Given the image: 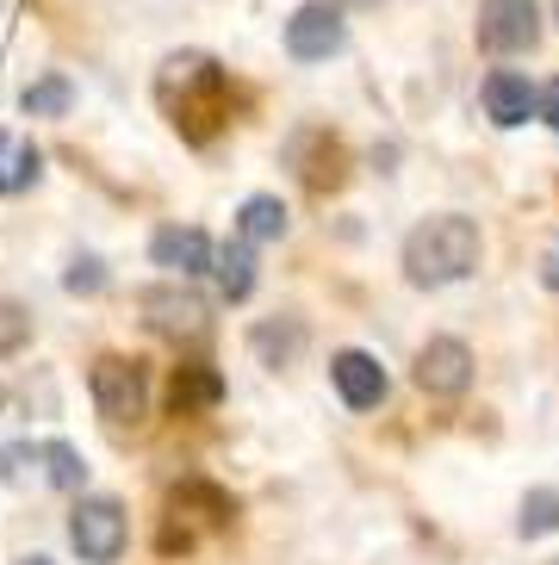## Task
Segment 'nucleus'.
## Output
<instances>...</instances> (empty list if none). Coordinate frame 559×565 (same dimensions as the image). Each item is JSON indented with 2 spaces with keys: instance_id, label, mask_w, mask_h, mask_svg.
Masks as SVG:
<instances>
[{
  "instance_id": "1",
  "label": "nucleus",
  "mask_w": 559,
  "mask_h": 565,
  "mask_svg": "<svg viewBox=\"0 0 559 565\" xmlns=\"http://www.w3.org/2000/svg\"><path fill=\"white\" fill-rule=\"evenodd\" d=\"M156 100H162L168 125L187 137V143H212L224 113H231V87H224V68L199 51L168 56L162 75H156Z\"/></svg>"
},
{
  "instance_id": "2",
  "label": "nucleus",
  "mask_w": 559,
  "mask_h": 565,
  "mask_svg": "<svg viewBox=\"0 0 559 565\" xmlns=\"http://www.w3.org/2000/svg\"><path fill=\"white\" fill-rule=\"evenodd\" d=\"M478 255H485V236H478L473 217H461V212L423 217L404 236V280L411 286H454L478 267Z\"/></svg>"
},
{
  "instance_id": "3",
  "label": "nucleus",
  "mask_w": 559,
  "mask_h": 565,
  "mask_svg": "<svg viewBox=\"0 0 559 565\" xmlns=\"http://www.w3.org/2000/svg\"><path fill=\"white\" fill-rule=\"evenodd\" d=\"M87 392H94V411L113 429H137L149 416V366L131 361V354H99L87 366Z\"/></svg>"
},
{
  "instance_id": "4",
  "label": "nucleus",
  "mask_w": 559,
  "mask_h": 565,
  "mask_svg": "<svg viewBox=\"0 0 559 565\" xmlns=\"http://www.w3.org/2000/svg\"><path fill=\"white\" fill-rule=\"evenodd\" d=\"M68 547L82 553V565H118L131 547V515L118 498H82L68 510Z\"/></svg>"
},
{
  "instance_id": "5",
  "label": "nucleus",
  "mask_w": 559,
  "mask_h": 565,
  "mask_svg": "<svg viewBox=\"0 0 559 565\" xmlns=\"http://www.w3.org/2000/svg\"><path fill=\"white\" fill-rule=\"evenodd\" d=\"M137 311H144V323L156 335H168V342H199V335L212 330V305L199 299L187 280H156L137 292Z\"/></svg>"
},
{
  "instance_id": "6",
  "label": "nucleus",
  "mask_w": 559,
  "mask_h": 565,
  "mask_svg": "<svg viewBox=\"0 0 559 565\" xmlns=\"http://www.w3.org/2000/svg\"><path fill=\"white\" fill-rule=\"evenodd\" d=\"M478 51L492 56H523L541 44V0H478Z\"/></svg>"
},
{
  "instance_id": "7",
  "label": "nucleus",
  "mask_w": 559,
  "mask_h": 565,
  "mask_svg": "<svg viewBox=\"0 0 559 565\" xmlns=\"http://www.w3.org/2000/svg\"><path fill=\"white\" fill-rule=\"evenodd\" d=\"M348 44V19L336 0H305L293 19H286V56L293 63H329V56Z\"/></svg>"
},
{
  "instance_id": "8",
  "label": "nucleus",
  "mask_w": 559,
  "mask_h": 565,
  "mask_svg": "<svg viewBox=\"0 0 559 565\" xmlns=\"http://www.w3.org/2000/svg\"><path fill=\"white\" fill-rule=\"evenodd\" d=\"M416 385H423L429 398H461L466 385H473V349H466L461 335H429L423 349H416Z\"/></svg>"
},
{
  "instance_id": "9",
  "label": "nucleus",
  "mask_w": 559,
  "mask_h": 565,
  "mask_svg": "<svg viewBox=\"0 0 559 565\" xmlns=\"http://www.w3.org/2000/svg\"><path fill=\"white\" fill-rule=\"evenodd\" d=\"M329 385H336V398H342L348 411H379L386 392H392L386 366H379L367 349H336L329 354Z\"/></svg>"
},
{
  "instance_id": "10",
  "label": "nucleus",
  "mask_w": 559,
  "mask_h": 565,
  "mask_svg": "<svg viewBox=\"0 0 559 565\" xmlns=\"http://www.w3.org/2000/svg\"><path fill=\"white\" fill-rule=\"evenodd\" d=\"M149 262L168 267V280H199V274H212L218 249H212V236L193 231V224H162L149 236Z\"/></svg>"
},
{
  "instance_id": "11",
  "label": "nucleus",
  "mask_w": 559,
  "mask_h": 565,
  "mask_svg": "<svg viewBox=\"0 0 559 565\" xmlns=\"http://www.w3.org/2000/svg\"><path fill=\"white\" fill-rule=\"evenodd\" d=\"M478 94H485L492 125H504V131H516V125H528V118L541 113V94H535V87H528V75H516V68H492Z\"/></svg>"
},
{
  "instance_id": "12",
  "label": "nucleus",
  "mask_w": 559,
  "mask_h": 565,
  "mask_svg": "<svg viewBox=\"0 0 559 565\" xmlns=\"http://www.w3.org/2000/svg\"><path fill=\"white\" fill-rule=\"evenodd\" d=\"M249 349L262 354V366H293L298 354H305V323L298 317H267V323H255L249 330Z\"/></svg>"
},
{
  "instance_id": "13",
  "label": "nucleus",
  "mask_w": 559,
  "mask_h": 565,
  "mask_svg": "<svg viewBox=\"0 0 559 565\" xmlns=\"http://www.w3.org/2000/svg\"><path fill=\"white\" fill-rule=\"evenodd\" d=\"M224 398V380H218L212 361H187L175 366V416H199Z\"/></svg>"
},
{
  "instance_id": "14",
  "label": "nucleus",
  "mask_w": 559,
  "mask_h": 565,
  "mask_svg": "<svg viewBox=\"0 0 559 565\" xmlns=\"http://www.w3.org/2000/svg\"><path fill=\"white\" fill-rule=\"evenodd\" d=\"M236 236L243 243H280L286 236V205H280V193H249L236 205Z\"/></svg>"
},
{
  "instance_id": "15",
  "label": "nucleus",
  "mask_w": 559,
  "mask_h": 565,
  "mask_svg": "<svg viewBox=\"0 0 559 565\" xmlns=\"http://www.w3.org/2000/svg\"><path fill=\"white\" fill-rule=\"evenodd\" d=\"M212 274H218V292H224L231 305H243L249 292H255V243H243V236L224 243L218 262H212Z\"/></svg>"
},
{
  "instance_id": "16",
  "label": "nucleus",
  "mask_w": 559,
  "mask_h": 565,
  "mask_svg": "<svg viewBox=\"0 0 559 565\" xmlns=\"http://www.w3.org/2000/svg\"><path fill=\"white\" fill-rule=\"evenodd\" d=\"M38 168H44V156L32 143H19V137L0 131V193H25L38 181Z\"/></svg>"
},
{
  "instance_id": "17",
  "label": "nucleus",
  "mask_w": 559,
  "mask_h": 565,
  "mask_svg": "<svg viewBox=\"0 0 559 565\" xmlns=\"http://www.w3.org/2000/svg\"><path fill=\"white\" fill-rule=\"evenodd\" d=\"M516 534L523 541H541V534H559V491L553 484H535L516 510Z\"/></svg>"
},
{
  "instance_id": "18",
  "label": "nucleus",
  "mask_w": 559,
  "mask_h": 565,
  "mask_svg": "<svg viewBox=\"0 0 559 565\" xmlns=\"http://www.w3.org/2000/svg\"><path fill=\"white\" fill-rule=\"evenodd\" d=\"M38 460H44V479L56 484V491H82L87 484V460H82V448H68V441H44Z\"/></svg>"
},
{
  "instance_id": "19",
  "label": "nucleus",
  "mask_w": 559,
  "mask_h": 565,
  "mask_svg": "<svg viewBox=\"0 0 559 565\" xmlns=\"http://www.w3.org/2000/svg\"><path fill=\"white\" fill-rule=\"evenodd\" d=\"M19 106L32 118H63L68 106H75V87L63 82V75H44V82H32L25 94H19Z\"/></svg>"
},
{
  "instance_id": "20",
  "label": "nucleus",
  "mask_w": 559,
  "mask_h": 565,
  "mask_svg": "<svg viewBox=\"0 0 559 565\" xmlns=\"http://www.w3.org/2000/svg\"><path fill=\"white\" fill-rule=\"evenodd\" d=\"M25 342H32V311L19 299H0V361L25 354Z\"/></svg>"
},
{
  "instance_id": "21",
  "label": "nucleus",
  "mask_w": 559,
  "mask_h": 565,
  "mask_svg": "<svg viewBox=\"0 0 559 565\" xmlns=\"http://www.w3.org/2000/svg\"><path fill=\"white\" fill-rule=\"evenodd\" d=\"M63 286L75 292V299H94L99 286H106V262H99V255H75L68 274H63Z\"/></svg>"
},
{
  "instance_id": "22",
  "label": "nucleus",
  "mask_w": 559,
  "mask_h": 565,
  "mask_svg": "<svg viewBox=\"0 0 559 565\" xmlns=\"http://www.w3.org/2000/svg\"><path fill=\"white\" fill-rule=\"evenodd\" d=\"M25 460H38V448H25V441H19V448L0 454V472H7V479H19V472H25Z\"/></svg>"
},
{
  "instance_id": "23",
  "label": "nucleus",
  "mask_w": 559,
  "mask_h": 565,
  "mask_svg": "<svg viewBox=\"0 0 559 565\" xmlns=\"http://www.w3.org/2000/svg\"><path fill=\"white\" fill-rule=\"evenodd\" d=\"M535 118H547V125H553V131H559V75H553V82L541 87V113H535Z\"/></svg>"
},
{
  "instance_id": "24",
  "label": "nucleus",
  "mask_w": 559,
  "mask_h": 565,
  "mask_svg": "<svg viewBox=\"0 0 559 565\" xmlns=\"http://www.w3.org/2000/svg\"><path fill=\"white\" fill-rule=\"evenodd\" d=\"M541 280H547V286H553V292H559V243H553V249H547V267H541Z\"/></svg>"
},
{
  "instance_id": "25",
  "label": "nucleus",
  "mask_w": 559,
  "mask_h": 565,
  "mask_svg": "<svg viewBox=\"0 0 559 565\" xmlns=\"http://www.w3.org/2000/svg\"><path fill=\"white\" fill-rule=\"evenodd\" d=\"M19 565H56V559H44V553H32V559H19Z\"/></svg>"
},
{
  "instance_id": "26",
  "label": "nucleus",
  "mask_w": 559,
  "mask_h": 565,
  "mask_svg": "<svg viewBox=\"0 0 559 565\" xmlns=\"http://www.w3.org/2000/svg\"><path fill=\"white\" fill-rule=\"evenodd\" d=\"M336 7H379V0H336Z\"/></svg>"
},
{
  "instance_id": "27",
  "label": "nucleus",
  "mask_w": 559,
  "mask_h": 565,
  "mask_svg": "<svg viewBox=\"0 0 559 565\" xmlns=\"http://www.w3.org/2000/svg\"><path fill=\"white\" fill-rule=\"evenodd\" d=\"M0 404H7V385H0Z\"/></svg>"
},
{
  "instance_id": "28",
  "label": "nucleus",
  "mask_w": 559,
  "mask_h": 565,
  "mask_svg": "<svg viewBox=\"0 0 559 565\" xmlns=\"http://www.w3.org/2000/svg\"><path fill=\"white\" fill-rule=\"evenodd\" d=\"M553 19H559V0H553Z\"/></svg>"
},
{
  "instance_id": "29",
  "label": "nucleus",
  "mask_w": 559,
  "mask_h": 565,
  "mask_svg": "<svg viewBox=\"0 0 559 565\" xmlns=\"http://www.w3.org/2000/svg\"><path fill=\"white\" fill-rule=\"evenodd\" d=\"M547 565H559V559H547Z\"/></svg>"
}]
</instances>
